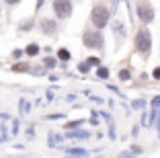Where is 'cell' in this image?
Wrapping results in <instances>:
<instances>
[{"mask_svg": "<svg viewBox=\"0 0 160 158\" xmlns=\"http://www.w3.org/2000/svg\"><path fill=\"white\" fill-rule=\"evenodd\" d=\"M150 47H152L150 31L144 27V29H140V31H138V35H136V49H138V54H140V56L148 58V56H150Z\"/></svg>", "mask_w": 160, "mask_h": 158, "instance_id": "obj_1", "label": "cell"}, {"mask_svg": "<svg viewBox=\"0 0 160 158\" xmlns=\"http://www.w3.org/2000/svg\"><path fill=\"white\" fill-rule=\"evenodd\" d=\"M82 41H84V45L90 47V49H103V45H105V39H103V35H101V31H84Z\"/></svg>", "mask_w": 160, "mask_h": 158, "instance_id": "obj_2", "label": "cell"}, {"mask_svg": "<svg viewBox=\"0 0 160 158\" xmlns=\"http://www.w3.org/2000/svg\"><path fill=\"white\" fill-rule=\"evenodd\" d=\"M90 21H92V25L97 29H103L105 25L109 23V10L105 8L103 4H97L92 8V14H90Z\"/></svg>", "mask_w": 160, "mask_h": 158, "instance_id": "obj_3", "label": "cell"}, {"mask_svg": "<svg viewBox=\"0 0 160 158\" xmlns=\"http://www.w3.org/2000/svg\"><path fill=\"white\" fill-rule=\"evenodd\" d=\"M52 6L58 19H68L72 14V0H53Z\"/></svg>", "mask_w": 160, "mask_h": 158, "instance_id": "obj_4", "label": "cell"}, {"mask_svg": "<svg viewBox=\"0 0 160 158\" xmlns=\"http://www.w3.org/2000/svg\"><path fill=\"white\" fill-rule=\"evenodd\" d=\"M138 14H140V19L144 21V23H150V21L154 19V10H152V6L148 4V2H140V4H138Z\"/></svg>", "mask_w": 160, "mask_h": 158, "instance_id": "obj_5", "label": "cell"}, {"mask_svg": "<svg viewBox=\"0 0 160 158\" xmlns=\"http://www.w3.org/2000/svg\"><path fill=\"white\" fill-rule=\"evenodd\" d=\"M58 29V23L53 19H43L41 21V31L45 33V35H52V33H56Z\"/></svg>", "mask_w": 160, "mask_h": 158, "instance_id": "obj_6", "label": "cell"}, {"mask_svg": "<svg viewBox=\"0 0 160 158\" xmlns=\"http://www.w3.org/2000/svg\"><path fill=\"white\" fill-rule=\"evenodd\" d=\"M58 60H60V62H68V60H70V51H68L66 47H62V49L58 51Z\"/></svg>", "mask_w": 160, "mask_h": 158, "instance_id": "obj_7", "label": "cell"}, {"mask_svg": "<svg viewBox=\"0 0 160 158\" xmlns=\"http://www.w3.org/2000/svg\"><path fill=\"white\" fill-rule=\"evenodd\" d=\"M25 51H27V56L33 58V56H37V54H39V45H37V43H31V45H27V49H25Z\"/></svg>", "mask_w": 160, "mask_h": 158, "instance_id": "obj_8", "label": "cell"}, {"mask_svg": "<svg viewBox=\"0 0 160 158\" xmlns=\"http://www.w3.org/2000/svg\"><path fill=\"white\" fill-rule=\"evenodd\" d=\"M12 70H14V72H29V70H31V66H29V64H23V62H21V64H14V66H12Z\"/></svg>", "mask_w": 160, "mask_h": 158, "instance_id": "obj_9", "label": "cell"}, {"mask_svg": "<svg viewBox=\"0 0 160 158\" xmlns=\"http://www.w3.org/2000/svg\"><path fill=\"white\" fill-rule=\"evenodd\" d=\"M19 109H21L23 115H27V113H29V101H27V99H21V101H19Z\"/></svg>", "mask_w": 160, "mask_h": 158, "instance_id": "obj_10", "label": "cell"}, {"mask_svg": "<svg viewBox=\"0 0 160 158\" xmlns=\"http://www.w3.org/2000/svg\"><path fill=\"white\" fill-rule=\"evenodd\" d=\"M66 154H72V156H84L86 150H82V148H68Z\"/></svg>", "mask_w": 160, "mask_h": 158, "instance_id": "obj_11", "label": "cell"}, {"mask_svg": "<svg viewBox=\"0 0 160 158\" xmlns=\"http://www.w3.org/2000/svg\"><path fill=\"white\" fill-rule=\"evenodd\" d=\"M68 135H70V138H88V131H72V130H68Z\"/></svg>", "mask_w": 160, "mask_h": 158, "instance_id": "obj_12", "label": "cell"}, {"mask_svg": "<svg viewBox=\"0 0 160 158\" xmlns=\"http://www.w3.org/2000/svg\"><path fill=\"white\" fill-rule=\"evenodd\" d=\"M33 21H25V23H21L19 25V31H31V29H33Z\"/></svg>", "mask_w": 160, "mask_h": 158, "instance_id": "obj_13", "label": "cell"}, {"mask_svg": "<svg viewBox=\"0 0 160 158\" xmlns=\"http://www.w3.org/2000/svg\"><path fill=\"white\" fill-rule=\"evenodd\" d=\"M56 64H58L56 58H45V60H43V66H45V68H56Z\"/></svg>", "mask_w": 160, "mask_h": 158, "instance_id": "obj_14", "label": "cell"}, {"mask_svg": "<svg viewBox=\"0 0 160 158\" xmlns=\"http://www.w3.org/2000/svg\"><path fill=\"white\" fill-rule=\"evenodd\" d=\"M97 76H99V78H109V70L107 68H103V66H99V70H97Z\"/></svg>", "mask_w": 160, "mask_h": 158, "instance_id": "obj_15", "label": "cell"}, {"mask_svg": "<svg viewBox=\"0 0 160 158\" xmlns=\"http://www.w3.org/2000/svg\"><path fill=\"white\" fill-rule=\"evenodd\" d=\"M78 125H82V119H78V121H70V123H66V127H64V130H74V127H78Z\"/></svg>", "mask_w": 160, "mask_h": 158, "instance_id": "obj_16", "label": "cell"}, {"mask_svg": "<svg viewBox=\"0 0 160 158\" xmlns=\"http://www.w3.org/2000/svg\"><path fill=\"white\" fill-rule=\"evenodd\" d=\"M60 142V135H53V134H49V148H53V146Z\"/></svg>", "mask_w": 160, "mask_h": 158, "instance_id": "obj_17", "label": "cell"}, {"mask_svg": "<svg viewBox=\"0 0 160 158\" xmlns=\"http://www.w3.org/2000/svg\"><path fill=\"white\" fill-rule=\"evenodd\" d=\"M4 130H6V127L0 123V142H6V138H8V134H6Z\"/></svg>", "mask_w": 160, "mask_h": 158, "instance_id": "obj_18", "label": "cell"}, {"mask_svg": "<svg viewBox=\"0 0 160 158\" xmlns=\"http://www.w3.org/2000/svg\"><path fill=\"white\" fill-rule=\"evenodd\" d=\"M129 70H121V72H119V80H129Z\"/></svg>", "mask_w": 160, "mask_h": 158, "instance_id": "obj_19", "label": "cell"}, {"mask_svg": "<svg viewBox=\"0 0 160 158\" xmlns=\"http://www.w3.org/2000/svg\"><path fill=\"white\" fill-rule=\"evenodd\" d=\"M78 70H80V72H88V70H90V64H88V62L84 60V62H82V64L78 66Z\"/></svg>", "mask_w": 160, "mask_h": 158, "instance_id": "obj_20", "label": "cell"}, {"mask_svg": "<svg viewBox=\"0 0 160 158\" xmlns=\"http://www.w3.org/2000/svg\"><path fill=\"white\" fill-rule=\"evenodd\" d=\"M86 62H88L90 66H99V64H101V60H99V58H86Z\"/></svg>", "mask_w": 160, "mask_h": 158, "instance_id": "obj_21", "label": "cell"}, {"mask_svg": "<svg viewBox=\"0 0 160 158\" xmlns=\"http://www.w3.org/2000/svg\"><path fill=\"white\" fill-rule=\"evenodd\" d=\"M12 134H19V121L14 119V123H12Z\"/></svg>", "mask_w": 160, "mask_h": 158, "instance_id": "obj_22", "label": "cell"}, {"mask_svg": "<svg viewBox=\"0 0 160 158\" xmlns=\"http://www.w3.org/2000/svg\"><path fill=\"white\" fill-rule=\"evenodd\" d=\"M12 56H14V58H21V56H23V51H21V49H14Z\"/></svg>", "mask_w": 160, "mask_h": 158, "instance_id": "obj_23", "label": "cell"}, {"mask_svg": "<svg viewBox=\"0 0 160 158\" xmlns=\"http://www.w3.org/2000/svg\"><path fill=\"white\" fill-rule=\"evenodd\" d=\"M62 113H56V115H47V119H60Z\"/></svg>", "mask_w": 160, "mask_h": 158, "instance_id": "obj_24", "label": "cell"}, {"mask_svg": "<svg viewBox=\"0 0 160 158\" xmlns=\"http://www.w3.org/2000/svg\"><path fill=\"white\" fill-rule=\"evenodd\" d=\"M154 78H156V80H160V68H156V70H154Z\"/></svg>", "mask_w": 160, "mask_h": 158, "instance_id": "obj_25", "label": "cell"}, {"mask_svg": "<svg viewBox=\"0 0 160 158\" xmlns=\"http://www.w3.org/2000/svg\"><path fill=\"white\" fill-rule=\"evenodd\" d=\"M27 135H29V138H33V135H35V131H33V127H29V130H27Z\"/></svg>", "mask_w": 160, "mask_h": 158, "instance_id": "obj_26", "label": "cell"}, {"mask_svg": "<svg viewBox=\"0 0 160 158\" xmlns=\"http://www.w3.org/2000/svg\"><path fill=\"white\" fill-rule=\"evenodd\" d=\"M4 2H6V4H19L21 0H4Z\"/></svg>", "mask_w": 160, "mask_h": 158, "instance_id": "obj_27", "label": "cell"}, {"mask_svg": "<svg viewBox=\"0 0 160 158\" xmlns=\"http://www.w3.org/2000/svg\"><path fill=\"white\" fill-rule=\"evenodd\" d=\"M41 4H43V0H37V2H35V8L39 10V8H41Z\"/></svg>", "mask_w": 160, "mask_h": 158, "instance_id": "obj_28", "label": "cell"}]
</instances>
